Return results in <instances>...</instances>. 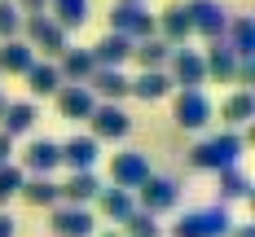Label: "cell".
Listing matches in <instances>:
<instances>
[{"mask_svg":"<svg viewBox=\"0 0 255 237\" xmlns=\"http://www.w3.org/2000/svg\"><path fill=\"white\" fill-rule=\"evenodd\" d=\"M242 150H247V141L238 136V132H216V136H207V141H198L194 150H189V162L198 167V171H229V167H238V158H242Z\"/></svg>","mask_w":255,"mask_h":237,"instance_id":"cell-1","label":"cell"},{"mask_svg":"<svg viewBox=\"0 0 255 237\" xmlns=\"http://www.w3.org/2000/svg\"><path fill=\"white\" fill-rule=\"evenodd\" d=\"M163 75L172 79V88H180V92H203V83H207L203 53H198V49H172Z\"/></svg>","mask_w":255,"mask_h":237,"instance_id":"cell-5","label":"cell"},{"mask_svg":"<svg viewBox=\"0 0 255 237\" xmlns=\"http://www.w3.org/2000/svg\"><path fill=\"white\" fill-rule=\"evenodd\" d=\"M13 229H18V224H13V215H4V211H0V237H13Z\"/></svg>","mask_w":255,"mask_h":237,"instance_id":"cell-37","label":"cell"},{"mask_svg":"<svg viewBox=\"0 0 255 237\" xmlns=\"http://www.w3.org/2000/svg\"><path fill=\"white\" fill-rule=\"evenodd\" d=\"M220 119L229 123V132L242 128V123H251V119H255V97H251V92H242V88L229 92V97L220 101Z\"/></svg>","mask_w":255,"mask_h":237,"instance_id":"cell-24","label":"cell"},{"mask_svg":"<svg viewBox=\"0 0 255 237\" xmlns=\"http://www.w3.org/2000/svg\"><path fill=\"white\" fill-rule=\"evenodd\" d=\"M119 237H163V229H158V220L154 215H145V211H132L124 220V233Z\"/></svg>","mask_w":255,"mask_h":237,"instance_id":"cell-32","label":"cell"},{"mask_svg":"<svg viewBox=\"0 0 255 237\" xmlns=\"http://www.w3.org/2000/svg\"><path fill=\"white\" fill-rule=\"evenodd\" d=\"M57 167H62V154H57V141H49V136H35L22 150V176L26 171L31 176H53Z\"/></svg>","mask_w":255,"mask_h":237,"instance_id":"cell-13","label":"cell"},{"mask_svg":"<svg viewBox=\"0 0 255 237\" xmlns=\"http://www.w3.org/2000/svg\"><path fill=\"white\" fill-rule=\"evenodd\" d=\"M88 136L93 141H124L128 132H132V119H128V110L124 105H106V101H97V110L88 114Z\"/></svg>","mask_w":255,"mask_h":237,"instance_id":"cell-9","label":"cell"},{"mask_svg":"<svg viewBox=\"0 0 255 237\" xmlns=\"http://www.w3.org/2000/svg\"><path fill=\"white\" fill-rule=\"evenodd\" d=\"M26 88H31V97H57V88H62L57 66H53V62H31V71H26Z\"/></svg>","mask_w":255,"mask_h":237,"instance_id":"cell-26","label":"cell"},{"mask_svg":"<svg viewBox=\"0 0 255 237\" xmlns=\"http://www.w3.org/2000/svg\"><path fill=\"white\" fill-rule=\"evenodd\" d=\"M22 167L18 162H9V167H0V211H4V202L9 198H18V189H22Z\"/></svg>","mask_w":255,"mask_h":237,"instance_id":"cell-33","label":"cell"},{"mask_svg":"<svg viewBox=\"0 0 255 237\" xmlns=\"http://www.w3.org/2000/svg\"><path fill=\"white\" fill-rule=\"evenodd\" d=\"M154 35H158L167 49H185V40L194 35V31H189V13H185V0L167 4L163 13H154Z\"/></svg>","mask_w":255,"mask_h":237,"instance_id":"cell-12","label":"cell"},{"mask_svg":"<svg viewBox=\"0 0 255 237\" xmlns=\"http://www.w3.org/2000/svg\"><path fill=\"white\" fill-rule=\"evenodd\" d=\"M233 229V215L225 202L216 207H198V211H185L176 224H172V237H229Z\"/></svg>","mask_w":255,"mask_h":237,"instance_id":"cell-2","label":"cell"},{"mask_svg":"<svg viewBox=\"0 0 255 237\" xmlns=\"http://www.w3.org/2000/svg\"><path fill=\"white\" fill-rule=\"evenodd\" d=\"M203 71H207V79L233 83V75H238V57L225 49V40H220V44H211V49L203 53Z\"/></svg>","mask_w":255,"mask_h":237,"instance_id":"cell-23","label":"cell"},{"mask_svg":"<svg viewBox=\"0 0 255 237\" xmlns=\"http://www.w3.org/2000/svg\"><path fill=\"white\" fill-rule=\"evenodd\" d=\"M110 35H124L128 44L150 40V35H154V13H150V4H128V0H119V4L110 9Z\"/></svg>","mask_w":255,"mask_h":237,"instance_id":"cell-4","label":"cell"},{"mask_svg":"<svg viewBox=\"0 0 255 237\" xmlns=\"http://www.w3.org/2000/svg\"><path fill=\"white\" fill-rule=\"evenodd\" d=\"M57 110H62V119H88L93 110H97V97L84 88V83H62L57 88Z\"/></svg>","mask_w":255,"mask_h":237,"instance_id":"cell-15","label":"cell"},{"mask_svg":"<svg viewBox=\"0 0 255 237\" xmlns=\"http://www.w3.org/2000/svg\"><path fill=\"white\" fill-rule=\"evenodd\" d=\"M167 57H172V49H167L158 35L141 40V44H132V62H136L141 71H163V66H167Z\"/></svg>","mask_w":255,"mask_h":237,"instance_id":"cell-29","label":"cell"},{"mask_svg":"<svg viewBox=\"0 0 255 237\" xmlns=\"http://www.w3.org/2000/svg\"><path fill=\"white\" fill-rule=\"evenodd\" d=\"M229 237H255V224H233Z\"/></svg>","mask_w":255,"mask_h":237,"instance_id":"cell-38","label":"cell"},{"mask_svg":"<svg viewBox=\"0 0 255 237\" xmlns=\"http://www.w3.org/2000/svg\"><path fill=\"white\" fill-rule=\"evenodd\" d=\"M132 202L136 211H145V215H163V211H172L180 202V184L167 180V176H145V180L136 184V193H132Z\"/></svg>","mask_w":255,"mask_h":237,"instance_id":"cell-6","label":"cell"},{"mask_svg":"<svg viewBox=\"0 0 255 237\" xmlns=\"http://www.w3.org/2000/svg\"><path fill=\"white\" fill-rule=\"evenodd\" d=\"M4 105H9V101H4V92H0V114H4Z\"/></svg>","mask_w":255,"mask_h":237,"instance_id":"cell-39","label":"cell"},{"mask_svg":"<svg viewBox=\"0 0 255 237\" xmlns=\"http://www.w3.org/2000/svg\"><path fill=\"white\" fill-rule=\"evenodd\" d=\"M128 4H145V0H128Z\"/></svg>","mask_w":255,"mask_h":237,"instance_id":"cell-40","label":"cell"},{"mask_svg":"<svg viewBox=\"0 0 255 237\" xmlns=\"http://www.w3.org/2000/svg\"><path fill=\"white\" fill-rule=\"evenodd\" d=\"M97 193H102V184L93 171H75L66 184H57V202H66V207H88Z\"/></svg>","mask_w":255,"mask_h":237,"instance_id":"cell-18","label":"cell"},{"mask_svg":"<svg viewBox=\"0 0 255 237\" xmlns=\"http://www.w3.org/2000/svg\"><path fill=\"white\" fill-rule=\"evenodd\" d=\"M49 18L62 31H75L88 22V0H49Z\"/></svg>","mask_w":255,"mask_h":237,"instance_id":"cell-28","label":"cell"},{"mask_svg":"<svg viewBox=\"0 0 255 237\" xmlns=\"http://www.w3.org/2000/svg\"><path fill=\"white\" fill-rule=\"evenodd\" d=\"M185 13H189V31L203 35L207 44H220V40H225L229 13H225L216 0H185Z\"/></svg>","mask_w":255,"mask_h":237,"instance_id":"cell-7","label":"cell"},{"mask_svg":"<svg viewBox=\"0 0 255 237\" xmlns=\"http://www.w3.org/2000/svg\"><path fill=\"white\" fill-rule=\"evenodd\" d=\"M225 49L238 62H255V22L247 13L242 18H229V26H225Z\"/></svg>","mask_w":255,"mask_h":237,"instance_id":"cell-16","label":"cell"},{"mask_svg":"<svg viewBox=\"0 0 255 237\" xmlns=\"http://www.w3.org/2000/svg\"><path fill=\"white\" fill-rule=\"evenodd\" d=\"M18 198H26L31 207H57V180L53 176H31V180H22V189H18Z\"/></svg>","mask_w":255,"mask_h":237,"instance_id":"cell-30","label":"cell"},{"mask_svg":"<svg viewBox=\"0 0 255 237\" xmlns=\"http://www.w3.org/2000/svg\"><path fill=\"white\" fill-rule=\"evenodd\" d=\"M93 71H97V62H93L88 49H66L62 57H57V75H62V83H88Z\"/></svg>","mask_w":255,"mask_h":237,"instance_id":"cell-20","label":"cell"},{"mask_svg":"<svg viewBox=\"0 0 255 237\" xmlns=\"http://www.w3.org/2000/svg\"><path fill=\"white\" fill-rule=\"evenodd\" d=\"M18 40H22L31 53L40 49L44 57H62V53L71 49V44H66V31L53 22L49 13H31V18H22V31H18Z\"/></svg>","mask_w":255,"mask_h":237,"instance_id":"cell-3","label":"cell"},{"mask_svg":"<svg viewBox=\"0 0 255 237\" xmlns=\"http://www.w3.org/2000/svg\"><path fill=\"white\" fill-rule=\"evenodd\" d=\"M35 119H40V114H35L31 101H9L4 114H0V132H4L9 141H13V136H26V132L35 128Z\"/></svg>","mask_w":255,"mask_h":237,"instance_id":"cell-21","label":"cell"},{"mask_svg":"<svg viewBox=\"0 0 255 237\" xmlns=\"http://www.w3.org/2000/svg\"><path fill=\"white\" fill-rule=\"evenodd\" d=\"M88 53H93L97 71H124V62H132V44H128L124 35H110V31H106Z\"/></svg>","mask_w":255,"mask_h":237,"instance_id":"cell-14","label":"cell"},{"mask_svg":"<svg viewBox=\"0 0 255 237\" xmlns=\"http://www.w3.org/2000/svg\"><path fill=\"white\" fill-rule=\"evenodd\" d=\"M84 88H88L93 97H102L106 105H119L128 97V75H124V71H93Z\"/></svg>","mask_w":255,"mask_h":237,"instance_id":"cell-17","label":"cell"},{"mask_svg":"<svg viewBox=\"0 0 255 237\" xmlns=\"http://www.w3.org/2000/svg\"><path fill=\"white\" fill-rule=\"evenodd\" d=\"M35 62V53L22 40H0V75H26Z\"/></svg>","mask_w":255,"mask_h":237,"instance_id":"cell-25","label":"cell"},{"mask_svg":"<svg viewBox=\"0 0 255 237\" xmlns=\"http://www.w3.org/2000/svg\"><path fill=\"white\" fill-rule=\"evenodd\" d=\"M9 4H13L22 18H31V13H44V4H49V0H9Z\"/></svg>","mask_w":255,"mask_h":237,"instance_id":"cell-35","label":"cell"},{"mask_svg":"<svg viewBox=\"0 0 255 237\" xmlns=\"http://www.w3.org/2000/svg\"><path fill=\"white\" fill-rule=\"evenodd\" d=\"M172 119H176V128L198 132V128H207V123L216 119V105H211V97H207V92H176Z\"/></svg>","mask_w":255,"mask_h":237,"instance_id":"cell-10","label":"cell"},{"mask_svg":"<svg viewBox=\"0 0 255 237\" xmlns=\"http://www.w3.org/2000/svg\"><path fill=\"white\" fill-rule=\"evenodd\" d=\"M18 31H22V13L9 0H0V40H18Z\"/></svg>","mask_w":255,"mask_h":237,"instance_id":"cell-34","label":"cell"},{"mask_svg":"<svg viewBox=\"0 0 255 237\" xmlns=\"http://www.w3.org/2000/svg\"><path fill=\"white\" fill-rule=\"evenodd\" d=\"M106 237H119V233H106Z\"/></svg>","mask_w":255,"mask_h":237,"instance_id":"cell-41","label":"cell"},{"mask_svg":"<svg viewBox=\"0 0 255 237\" xmlns=\"http://www.w3.org/2000/svg\"><path fill=\"white\" fill-rule=\"evenodd\" d=\"M9 162H13V141L0 132V167H9Z\"/></svg>","mask_w":255,"mask_h":237,"instance_id":"cell-36","label":"cell"},{"mask_svg":"<svg viewBox=\"0 0 255 237\" xmlns=\"http://www.w3.org/2000/svg\"><path fill=\"white\" fill-rule=\"evenodd\" d=\"M167 92H172V79L163 71H141L136 79H128V97H136V101H158Z\"/></svg>","mask_w":255,"mask_h":237,"instance_id":"cell-22","label":"cell"},{"mask_svg":"<svg viewBox=\"0 0 255 237\" xmlns=\"http://www.w3.org/2000/svg\"><path fill=\"white\" fill-rule=\"evenodd\" d=\"M150 176V158L141 150H124V154L110 158V189H124V193H136V184Z\"/></svg>","mask_w":255,"mask_h":237,"instance_id":"cell-8","label":"cell"},{"mask_svg":"<svg viewBox=\"0 0 255 237\" xmlns=\"http://www.w3.org/2000/svg\"><path fill=\"white\" fill-rule=\"evenodd\" d=\"M49 229L57 237H93L97 233V220H93L88 207H66V202H57L53 215H49Z\"/></svg>","mask_w":255,"mask_h":237,"instance_id":"cell-11","label":"cell"},{"mask_svg":"<svg viewBox=\"0 0 255 237\" xmlns=\"http://www.w3.org/2000/svg\"><path fill=\"white\" fill-rule=\"evenodd\" d=\"M93 202H97V211H102L106 220H115V224H124L128 215L136 211V202H132V193H124V189H102V193H97Z\"/></svg>","mask_w":255,"mask_h":237,"instance_id":"cell-27","label":"cell"},{"mask_svg":"<svg viewBox=\"0 0 255 237\" xmlns=\"http://www.w3.org/2000/svg\"><path fill=\"white\" fill-rule=\"evenodd\" d=\"M57 154H62V167H71V176H75V171H93V162H97V141H93V136H71L66 145H57Z\"/></svg>","mask_w":255,"mask_h":237,"instance_id":"cell-19","label":"cell"},{"mask_svg":"<svg viewBox=\"0 0 255 237\" xmlns=\"http://www.w3.org/2000/svg\"><path fill=\"white\" fill-rule=\"evenodd\" d=\"M216 189H220V202H238V198H251V176L242 167H229L216 176Z\"/></svg>","mask_w":255,"mask_h":237,"instance_id":"cell-31","label":"cell"}]
</instances>
